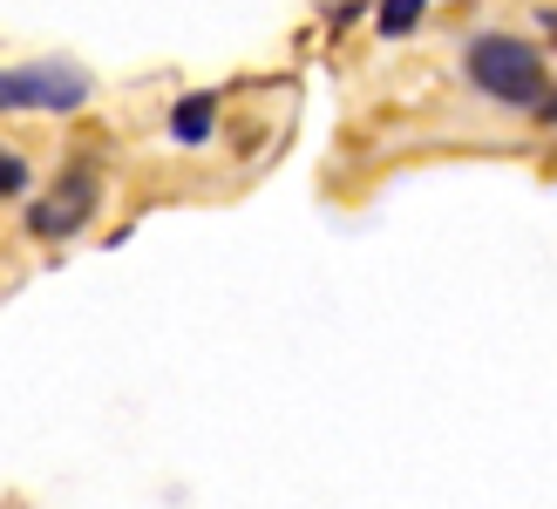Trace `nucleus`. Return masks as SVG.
<instances>
[{"label": "nucleus", "mask_w": 557, "mask_h": 509, "mask_svg": "<svg viewBox=\"0 0 557 509\" xmlns=\"http://www.w3.org/2000/svg\"><path fill=\"white\" fill-rule=\"evenodd\" d=\"M462 69H469V82H476L483 96L510 102V109H544V96H550L544 48L517 41V35H476L469 54H462Z\"/></svg>", "instance_id": "obj_1"}, {"label": "nucleus", "mask_w": 557, "mask_h": 509, "mask_svg": "<svg viewBox=\"0 0 557 509\" xmlns=\"http://www.w3.org/2000/svg\"><path fill=\"white\" fill-rule=\"evenodd\" d=\"M89 102V75L69 62H27V69H0V109H69Z\"/></svg>", "instance_id": "obj_2"}, {"label": "nucleus", "mask_w": 557, "mask_h": 509, "mask_svg": "<svg viewBox=\"0 0 557 509\" xmlns=\"http://www.w3.org/2000/svg\"><path fill=\"white\" fill-rule=\"evenodd\" d=\"M89 211H96V170H69V177L27 211V232L35 238H69V232H82Z\"/></svg>", "instance_id": "obj_3"}, {"label": "nucleus", "mask_w": 557, "mask_h": 509, "mask_svg": "<svg viewBox=\"0 0 557 509\" xmlns=\"http://www.w3.org/2000/svg\"><path fill=\"white\" fill-rule=\"evenodd\" d=\"M211 123H218V96H184L177 116H171V136H177V144H205Z\"/></svg>", "instance_id": "obj_4"}, {"label": "nucleus", "mask_w": 557, "mask_h": 509, "mask_svg": "<svg viewBox=\"0 0 557 509\" xmlns=\"http://www.w3.org/2000/svg\"><path fill=\"white\" fill-rule=\"evenodd\" d=\"M422 14H429V0H381L374 27H381L387 41H401V35H414V21H422Z\"/></svg>", "instance_id": "obj_5"}, {"label": "nucleus", "mask_w": 557, "mask_h": 509, "mask_svg": "<svg viewBox=\"0 0 557 509\" xmlns=\"http://www.w3.org/2000/svg\"><path fill=\"white\" fill-rule=\"evenodd\" d=\"M27 190V163L14 150H0V197H21Z\"/></svg>", "instance_id": "obj_6"}, {"label": "nucleus", "mask_w": 557, "mask_h": 509, "mask_svg": "<svg viewBox=\"0 0 557 509\" xmlns=\"http://www.w3.org/2000/svg\"><path fill=\"white\" fill-rule=\"evenodd\" d=\"M537 116H544V123H557V89L544 96V109H537Z\"/></svg>", "instance_id": "obj_7"}]
</instances>
